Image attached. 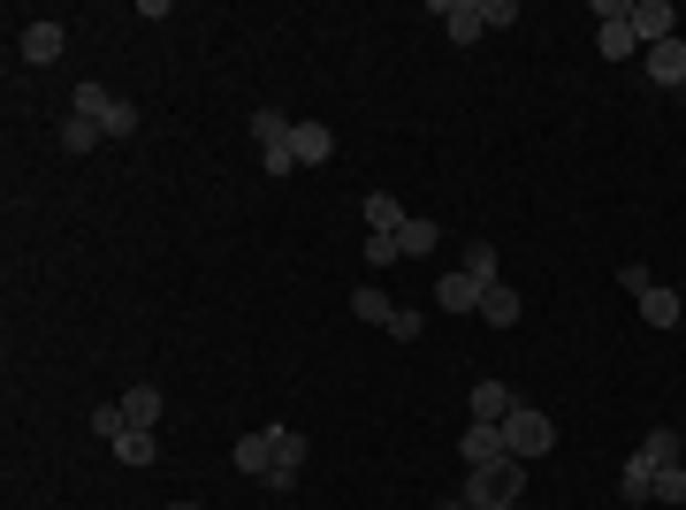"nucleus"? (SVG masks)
Segmentation results:
<instances>
[{
	"label": "nucleus",
	"mask_w": 686,
	"mask_h": 510,
	"mask_svg": "<svg viewBox=\"0 0 686 510\" xmlns=\"http://www.w3.org/2000/svg\"><path fill=\"white\" fill-rule=\"evenodd\" d=\"M397 252H405V259H427V252H435V229H427V221H405V229H397Z\"/></svg>",
	"instance_id": "obj_24"
},
{
	"label": "nucleus",
	"mask_w": 686,
	"mask_h": 510,
	"mask_svg": "<svg viewBox=\"0 0 686 510\" xmlns=\"http://www.w3.org/2000/svg\"><path fill=\"white\" fill-rule=\"evenodd\" d=\"M466 274H474V282H503V267H496L488 244H466Z\"/></svg>",
	"instance_id": "obj_26"
},
{
	"label": "nucleus",
	"mask_w": 686,
	"mask_h": 510,
	"mask_svg": "<svg viewBox=\"0 0 686 510\" xmlns=\"http://www.w3.org/2000/svg\"><path fill=\"white\" fill-rule=\"evenodd\" d=\"M557 443V427H549V412H534V404H519L511 419H503V449L527 465V457H542V449Z\"/></svg>",
	"instance_id": "obj_2"
},
{
	"label": "nucleus",
	"mask_w": 686,
	"mask_h": 510,
	"mask_svg": "<svg viewBox=\"0 0 686 510\" xmlns=\"http://www.w3.org/2000/svg\"><path fill=\"white\" fill-rule=\"evenodd\" d=\"M115 449V457H123V465H137V472H145V465H153V457H160V443H153V435H145V427H131V435H123V443H107Z\"/></svg>",
	"instance_id": "obj_19"
},
{
	"label": "nucleus",
	"mask_w": 686,
	"mask_h": 510,
	"mask_svg": "<svg viewBox=\"0 0 686 510\" xmlns=\"http://www.w3.org/2000/svg\"><path fill=\"white\" fill-rule=\"evenodd\" d=\"M435 23L450 31V46H474L480 31H488V15H480V0H435Z\"/></svg>",
	"instance_id": "obj_6"
},
{
	"label": "nucleus",
	"mask_w": 686,
	"mask_h": 510,
	"mask_svg": "<svg viewBox=\"0 0 686 510\" xmlns=\"http://www.w3.org/2000/svg\"><path fill=\"white\" fill-rule=\"evenodd\" d=\"M229 457H237V472H252V480H268V472H274V443H268V427H260V435H245V443L229 449Z\"/></svg>",
	"instance_id": "obj_12"
},
{
	"label": "nucleus",
	"mask_w": 686,
	"mask_h": 510,
	"mask_svg": "<svg viewBox=\"0 0 686 510\" xmlns=\"http://www.w3.org/2000/svg\"><path fill=\"white\" fill-rule=\"evenodd\" d=\"M595 15H603V31H595V54H603V62L641 54V39H633V8H625V0H595Z\"/></svg>",
	"instance_id": "obj_3"
},
{
	"label": "nucleus",
	"mask_w": 686,
	"mask_h": 510,
	"mask_svg": "<svg viewBox=\"0 0 686 510\" xmlns=\"http://www.w3.org/2000/svg\"><path fill=\"white\" fill-rule=\"evenodd\" d=\"M458 457H466V472H474V465H496V457H511V449H503V427H466V435H458Z\"/></svg>",
	"instance_id": "obj_9"
},
{
	"label": "nucleus",
	"mask_w": 686,
	"mask_h": 510,
	"mask_svg": "<svg viewBox=\"0 0 686 510\" xmlns=\"http://www.w3.org/2000/svg\"><path fill=\"white\" fill-rule=\"evenodd\" d=\"M656 503H686V465H664L656 472Z\"/></svg>",
	"instance_id": "obj_27"
},
{
	"label": "nucleus",
	"mask_w": 686,
	"mask_h": 510,
	"mask_svg": "<svg viewBox=\"0 0 686 510\" xmlns=\"http://www.w3.org/2000/svg\"><path fill=\"white\" fill-rule=\"evenodd\" d=\"M290 168H298V160H290V145H268V153H260V176H274V184H282Z\"/></svg>",
	"instance_id": "obj_30"
},
{
	"label": "nucleus",
	"mask_w": 686,
	"mask_h": 510,
	"mask_svg": "<svg viewBox=\"0 0 686 510\" xmlns=\"http://www.w3.org/2000/svg\"><path fill=\"white\" fill-rule=\"evenodd\" d=\"M405 221H412V214H405V206H397L389 191H374V198H366V237H397Z\"/></svg>",
	"instance_id": "obj_14"
},
{
	"label": "nucleus",
	"mask_w": 686,
	"mask_h": 510,
	"mask_svg": "<svg viewBox=\"0 0 686 510\" xmlns=\"http://www.w3.org/2000/svg\"><path fill=\"white\" fill-rule=\"evenodd\" d=\"M268 443H274V465H290V472H298V457H305L298 427H268Z\"/></svg>",
	"instance_id": "obj_25"
},
{
	"label": "nucleus",
	"mask_w": 686,
	"mask_h": 510,
	"mask_svg": "<svg viewBox=\"0 0 686 510\" xmlns=\"http://www.w3.org/2000/svg\"><path fill=\"white\" fill-rule=\"evenodd\" d=\"M519 496H527V465L519 457H496V465L466 472V503L474 510H519Z\"/></svg>",
	"instance_id": "obj_1"
},
{
	"label": "nucleus",
	"mask_w": 686,
	"mask_h": 510,
	"mask_svg": "<svg viewBox=\"0 0 686 510\" xmlns=\"http://www.w3.org/2000/svg\"><path fill=\"white\" fill-rule=\"evenodd\" d=\"M672 23H679V15H672V0H633V39H641V46H664V39H679Z\"/></svg>",
	"instance_id": "obj_8"
},
{
	"label": "nucleus",
	"mask_w": 686,
	"mask_h": 510,
	"mask_svg": "<svg viewBox=\"0 0 686 510\" xmlns=\"http://www.w3.org/2000/svg\"><path fill=\"white\" fill-rule=\"evenodd\" d=\"M290 160H298V168H329V160H336V129L329 123H298L290 129Z\"/></svg>",
	"instance_id": "obj_4"
},
{
	"label": "nucleus",
	"mask_w": 686,
	"mask_h": 510,
	"mask_svg": "<svg viewBox=\"0 0 686 510\" xmlns=\"http://www.w3.org/2000/svg\"><path fill=\"white\" fill-rule=\"evenodd\" d=\"M358 259H366V267H397L405 252H397V237H366V252H358Z\"/></svg>",
	"instance_id": "obj_29"
},
{
	"label": "nucleus",
	"mask_w": 686,
	"mask_h": 510,
	"mask_svg": "<svg viewBox=\"0 0 686 510\" xmlns=\"http://www.w3.org/2000/svg\"><path fill=\"white\" fill-rule=\"evenodd\" d=\"M617 290L641 298V290H656V274H648V267H617Z\"/></svg>",
	"instance_id": "obj_31"
},
{
	"label": "nucleus",
	"mask_w": 686,
	"mask_h": 510,
	"mask_svg": "<svg viewBox=\"0 0 686 510\" xmlns=\"http://www.w3.org/2000/svg\"><path fill=\"white\" fill-rule=\"evenodd\" d=\"M496 282H474L466 267H450L443 282H435V298H443V313H480V298H488Z\"/></svg>",
	"instance_id": "obj_7"
},
{
	"label": "nucleus",
	"mask_w": 686,
	"mask_h": 510,
	"mask_svg": "<svg viewBox=\"0 0 686 510\" xmlns=\"http://www.w3.org/2000/svg\"><path fill=\"white\" fill-rule=\"evenodd\" d=\"M458 503H466V496H458ZM466 510H474V503H466Z\"/></svg>",
	"instance_id": "obj_33"
},
{
	"label": "nucleus",
	"mask_w": 686,
	"mask_h": 510,
	"mask_svg": "<svg viewBox=\"0 0 686 510\" xmlns=\"http://www.w3.org/2000/svg\"><path fill=\"white\" fill-rule=\"evenodd\" d=\"M168 510H199V503H168Z\"/></svg>",
	"instance_id": "obj_32"
},
{
	"label": "nucleus",
	"mask_w": 686,
	"mask_h": 510,
	"mask_svg": "<svg viewBox=\"0 0 686 510\" xmlns=\"http://www.w3.org/2000/svg\"><path fill=\"white\" fill-rule=\"evenodd\" d=\"M679 290H664V282H656V290H641V320H648V327H679Z\"/></svg>",
	"instance_id": "obj_15"
},
{
	"label": "nucleus",
	"mask_w": 686,
	"mask_h": 510,
	"mask_svg": "<svg viewBox=\"0 0 686 510\" xmlns=\"http://www.w3.org/2000/svg\"><path fill=\"white\" fill-rule=\"evenodd\" d=\"M351 313L366 320V327H389V320H397V305H389L382 290H351Z\"/></svg>",
	"instance_id": "obj_20"
},
{
	"label": "nucleus",
	"mask_w": 686,
	"mask_h": 510,
	"mask_svg": "<svg viewBox=\"0 0 686 510\" xmlns=\"http://www.w3.org/2000/svg\"><path fill=\"white\" fill-rule=\"evenodd\" d=\"M160 412H168V396H160V388H123V419H131V427H145V435H153V427H160Z\"/></svg>",
	"instance_id": "obj_11"
},
{
	"label": "nucleus",
	"mask_w": 686,
	"mask_h": 510,
	"mask_svg": "<svg viewBox=\"0 0 686 510\" xmlns=\"http://www.w3.org/2000/svg\"><path fill=\"white\" fill-rule=\"evenodd\" d=\"M480 320H488V327H519V290H511V282H496V290L480 298Z\"/></svg>",
	"instance_id": "obj_17"
},
{
	"label": "nucleus",
	"mask_w": 686,
	"mask_h": 510,
	"mask_svg": "<svg viewBox=\"0 0 686 510\" xmlns=\"http://www.w3.org/2000/svg\"><path fill=\"white\" fill-rule=\"evenodd\" d=\"M633 457H648V465L664 472V465H679V435H672V427H648V443L633 449Z\"/></svg>",
	"instance_id": "obj_21"
},
{
	"label": "nucleus",
	"mask_w": 686,
	"mask_h": 510,
	"mask_svg": "<svg viewBox=\"0 0 686 510\" xmlns=\"http://www.w3.org/2000/svg\"><path fill=\"white\" fill-rule=\"evenodd\" d=\"M382 335H397V343H419V335H427V320L412 313V305H397V320H389V327H382Z\"/></svg>",
	"instance_id": "obj_28"
},
{
	"label": "nucleus",
	"mask_w": 686,
	"mask_h": 510,
	"mask_svg": "<svg viewBox=\"0 0 686 510\" xmlns=\"http://www.w3.org/2000/svg\"><path fill=\"white\" fill-rule=\"evenodd\" d=\"M625 503H656V465L648 457H625V480H617Z\"/></svg>",
	"instance_id": "obj_16"
},
{
	"label": "nucleus",
	"mask_w": 686,
	"mask_h": 510,
	"mask_svg": "<svg viewBox=\"0 0 686 510\" xmlns=\"http://www.w3.org/2000/svg\"><path fill=\"white\" fill-rule=\"evenodd\" d=\"M92 435H100V443H123V435H131L123 404H100V412H92Z\"/></svg>",
	"instance_id": "obj_23"
},
{
	"label": "nucleus",
	"mask_w": 686,
	"mask_h": 510,
	"mask_svg": "<svg viewBox=\"0 0 686 510\" xmlns=\"http://www.w3.org/2000/svg\"><path fill=\"white\" fill-rule=\"evenodd\" d=\"M511 412H519V396H511L503 382H474V419L480 427H503Z\"/></svg>",
	"instance_id": "obj_10"
},
{
	"label": "nucleus",
	"mask_w": 686,
	"mask_h": 510,
	"mask_svg": "<svg viewBox=\"0 0 686 510\" xmlns=\"http://www.w3.org/2000/svg\"><path fill=\"white\" fill-rule=\"evenodd\" d=\"M62 145H69V153H92V145H107V129L84 123V115H69V123H62Z\"/></svg>",
	"instance_id": "obj_22"
},
{
	"label": "nucleus",
	"mask_w": 686,
	"mask_h": 510,
	"mask_svg": "<svg viewBox=\"0 0 686 510\" xmlns=\"http://www.w3.org/2000/svg\"><path fill=\"white\" fill-rule=\"evenodd\" d=\"M290 115H282V107H260V115H252V137H260V153H268V145H290Z\"/></svg>",
	"instance_id": "obj_18"
},
{
	"label": "nucleus",
	"mask_w": 686,
	"mask_h": 510,
	"mask_svg": "<svg viewBox=\"0 0 686 510\" xmlns=\"http://www.w3.org/2000/svg\"><path fill=\"white\" fill-rule=\"evenodd\" d=\"M641 62H648V84H664V92H686V39L641 46Z\"/></svg>",
	"instance_id": "obj_5"
},
{
	"label": "nucleus",
	"mask_w": 686,
	"mask_h": 510,
	"mask_svg": "<svg viewBox=\"0 0 686 510\" xmlns=\"http://www.w3.org/2000/svg\"><path fill=\"white\" fill-rule=\"evenodd\" d=\"M23 62L31 69L62 62V23H31V31H23Z\"/></svg>",
	"instance_id": "obj_13"
}]
</instances>
